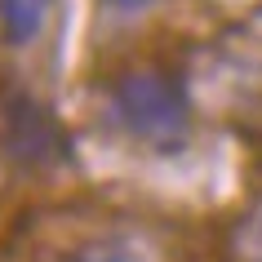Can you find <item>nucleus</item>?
I'll list each match as a JSON object with an SVG mask.
<instances>
[{
    "label": "nucleus",
    "instance_id": "4",
    "mask_svg": "<svg viewBox=\"0 0 262 262\" xmlns=\"http://www.w3.org/2000/svg\"><path fill=\"white\" fill-rule=\"evenodd\" d=\"M67 262H160L147 245L138 240H102V245H89L80 253H71Z\"/></svg>",
    "mask_w": 262,
    "mask_h": 262
},
{
    "label": "nucleus",
    "instance_id": "5",
    "mask_svg": "<svg viewBox=\"0 0 262 262\" xmlns=\"http://www.w3.org/2000/svg\"><path fill=\"white\" fill-rule=\"evenodd\" d=\"M235 262H262V205L235 231Z\"/></svg>",
    "mask_w": 262,
    "mask_h": 262
},
{
    "label": "nucleus",
    "instance_id": "1",
    "mask_svg": "<svg viewBox=\"0 0 262 262\" xmlns=\"http://www.w3.org/2000/svg\"><path fill=\"white\" fill-rule=\"evenodd\" d=\"M111 111L138 142L160 147V151L182 147L187 124H191L182 89L169 76H160V71H129L111 89Z\"/></svg>",
    "mask_w": 262,
    "mask_h": 262
},
{
    "label": "nucleus",
    "instance_id": "3",
    "mask_svg": "<svg viewBox=\"0 0 262 262\" xmlns=\"http://www.w3.org/2000/svg\"><path fill=\"white\" fill-rule=\"evenodd\" d=\"M49 9L54 0H0V23L9 45H31L49 23Z\"/></svg>",
    "mask_w": 262,
    "mask_h": 262
},
{
    "label": "nucleus",
    "instance_id": "2",
    "mask_svg": "<svg viewBox=\"0 0 262 262\" xmlns=\"http://www.w3.org/2000/svg\"><path fill=\"white\" fill-rule=\"evenodd\" d=\"M9 147L14 156H23L27 165H45V160H54L58 156V129L49 124L36 102L27 98H18L14 107H9Z\"/></svg>",
    "mask_w": 262,
    "mask_h": 262
},
{
    "label": "nucleus",
    "instance_id": "6",
    "mask_svg": "<svg viewBox=\"0 0 262 262\" xmlns=\"http://www.w3.org/2000/svg\"><path fill=\"white\" fill-rule=\"evenodd\" d=\"M107 9H116V14H142V9H151L156 0H102Z\"/></svg>",
    "mask_w": 262,
    "mask_h": 262
}]
</instances>
